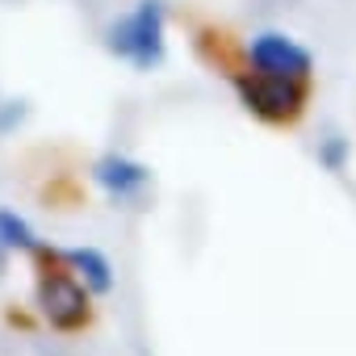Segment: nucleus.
I'll return each mask as SVG.
<instances>
[{"mask_svg":"<svg viewBox=\"0 0 356 356\" xmlns=\"http://www.w3.org/2000/svg\"><path fill=\"white\" fill-rule=\"evenodd\" d=\"M235 88H239L243 105L264 122H293L306 101V84L264 76V72H235Z\"/></svg>","mask_w":356,"mask_h":356,"instance_id":"3","label":"nucleus"},{"mask_svg":"<svg viewBox=\"0 0 356 356\" xmlns=\"http://www.w3.org/2000/svg\"><path fill=\"white\" fill-rule=\"evenodd\" d=\"M0 243L13 248V252H30V256L42 252V239L34 235V227L17 210H9V206H0Z\"/></svg>","mask_w":356,"mask_h":356,"instance_id":"7","label":"nucleus"},{"mask_svg":"<svg viewBox=\"0 0 356 356\" xmlns=\"http://www.w3.org/2000/svg\"><path fill=\"white\" fill-rule=\"evenodd\" d=\"M163 22H168L163 0H138L130 13H122V17L109 26L105 47H109L118 59H126L130 67L151 72V67H159V63H163V55H168Z\"/></svg>","mask_w":356,"mask_h":356,"instance_id":"2","label":"nucleus"},{"mask_svg":"<svg viewBox=\"0 0 356 356\" xmlns=\"http://www.w3.org/2000/svg\"><path fill=\"white\" fill-rule=\"evenodd\" d=\"M63 260L84 281L88 293H109L113 289V264L105 260V252H97V248H72V252H63Z\"/></svg>","mask_w":356,"mask_h":356,"instance_id":"6","label":"nucleus"},{"mask_svg":"<svg viewBox=\"0 0 356 356\" xmlns=\"http://www.w3.org/2000/svg\"><path fill=\"white\" fill-rule=\"evenodd\" d=\"M92 181L109 193V197H118V202H126V197H138L143 189H147V181H151V172L138 163V159H130V155H118V151H109V155H101L97 163H92Z\"/></svg>","mask_w":356,"mask_h":356,"instance_id":"5","label":"nucleus"},{"mask_svg":"<svg viewBox=\"0 0 356 356\" xmlns=\"http://www.w3.org/2000/svg\"><path fill=\"white\" fill-rule=\"evenodd\" d=\"M34 260H38L34 298H38L42 318H47L55 331H63V335L84 331V327L92 323V306H88V289H84V281L67 268L63 252H55V248H42Z\"/></svg>","mask_w":356,"mask_h":356,"instance_id":"1","label":"nucleus"},{"mask_svg":"<svg viewBox=\"0 0 356 356\" xmlns=\"http://www.w3.org/2000/svg\"><path fill=\"white\" fill-rule=\"evenodd\" d=\"M248 59H252L256 72L281 76V80H293V84H306V80H310V67H314L310 51H306L298 38L281 34V30H260V34L248 42Z\"/></svg>","mask_w":356,"mask_h":356,"instance_id":"4","label":"nucleus"}]
</instances>
